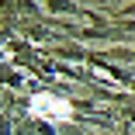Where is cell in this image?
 Here are the masks:
<instances>
[{"mask_svg":"<svg viewBox=\"0 0 135 135\" xmlns=\"http://www.w3.org/2000/svg\"><path fill=\"white\" fill-rule=\"evenodd\" d=\"M31 114L35 118H45V121H66L73 114L69 100L62 97H52V94H35L31 97Z\"/></svg>","mask_w":135,"mask_h":135,"instance_id":"6da1fadb","label":"cell"}]
</instances>
